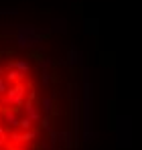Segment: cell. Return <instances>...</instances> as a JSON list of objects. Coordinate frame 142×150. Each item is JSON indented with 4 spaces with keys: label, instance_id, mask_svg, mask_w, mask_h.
Masks as SVG:
<instances>
[{
    "label": "cell",
    "instance_id": "1",
    "mask_svg": "<svg viewBox=\"0 0 142 150\" xmlns=\"http://www.w3.org/2000/svg\"><path fill=\"white\" fill-rule=\"evenodd\" d=\"M37 67L21 55L0 57V150H37L49 128Z\"/></svg>",
    "mask_w": 142,
    "mask_h": 150
}]
</instances>
